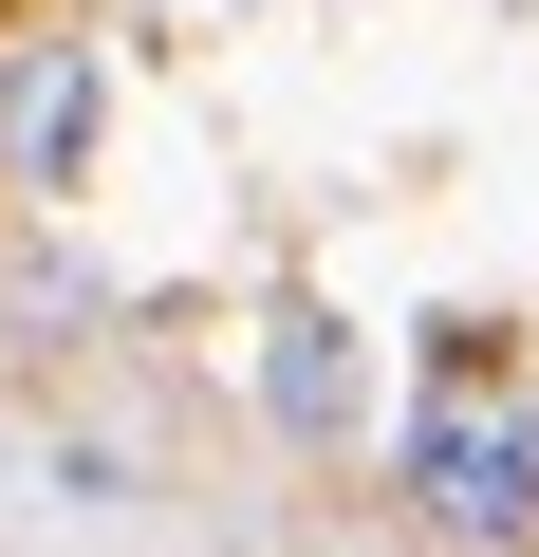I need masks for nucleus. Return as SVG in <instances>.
Masks as SVG:
<instances>
[{"instance_id": "nucleus-3", "label": "nucleus", "mask_w": 539, "mask_h": 557, "mask_svg": "<svg viewBox=\"0 0 539 557\" xmlns=\"http://www.w3.org/2000/svg\"><path fill=\"white\" fill-rule=\"evenodd\" d=\"M94 131H112V57H94V38L20 57V94H0V168H20V186H75Z\"/></svg>"}, {"instance_id": "nucleus-1", "label": "nucleus", "mask_w": 539, "mask_h": 557, "mask_svg": "<svg viewBox=\"0 0 539 557\" xmlns=\"http://www.w3.org/2000/svg\"><path fill=\"white\" fill-rule=\"evenodd\" d=\"M409 502L446 520V539H539V428L520 409H483V391H446V409H409Z\"/></svg>"}, {"instance_id": "nucleus-2", "label": "nucleus", "mask_w": 539, "mask_h": 557, "mask_svg": "<svg viewBox=\"0 0 539 557\" xmlns=\"http://www.w3.org/2000/svg\"><path fill=\"white\" fill-rule=\"evenodd\" d=\"M260 409H280V446H354V409H372V335H354L335 298H280V317H260Z\"/></svg>"}]
</instances>
